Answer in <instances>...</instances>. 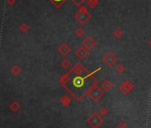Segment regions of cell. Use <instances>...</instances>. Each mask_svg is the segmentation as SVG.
I'll list each match as a JSON object with an SVG mask.
<instances>
[{
	"instance_id": "1",
	"label": "cell",
	"mask_w": 151,
	"mask_h": 128,
	"mask_svg": "<svg viewBox=\"0 0 151 128\" xmlns=\"http://www.w3.org/2000/svg\"><path fill=\"white\" fill-rule=\"evenodd\" d=\"M87 94L93 102H98L105 95V93L98 85H93L88 90Z\"/></svg>"
},
{
	"instance_id": "2",
	"label": "cell",
	"mask_w": 151,
	"mask_h": 128,
	"mask_svg": "<svg viewBox=\"0 0 151 128\" xmlns=\"http://www.w3.org/2000/svg\"><path fill=\"white\" fill-rule=\"evenodd\" d=\"M86 121L92 128H99L103 124V117L97 112H93L88 117Z\"/></svg>"
},
{
	"instance_id": "3",
	"label": "cell",
	"mask_w": 151,
	"mask_h": 128,
	"mask_svg": "<svg viewBox=\"0 0 151 128\" xmlns=\"http://www.w3.org/2000/svg\"><path fill=\"white\" fill-rule=\"evenodd\" d=\"M132 89H133V85L130 81H124V83H122L119 85V91L124 95L131 93Z\"/></svg>"
},
{
	"instance_id": "4",
	"label": "cell",
	"mask_w": 151,
	"mask_h": 128,
	"mask_svg": "<svg viewBox=\"0 0 151 128\" xmlns=\"http://www.w3.org/2000/svg\"><path fill=\"white\" fill-rule=\"evenodd\" d=\"M103 61H105V63L108 66L110 67V66H113L115 64V62L116 61V57L112 53H108L105 56L104 58H103Z\"/></svg>"
},
{
	"instance_id": "5",
	"label": "cell",
	"mask_w": 151,
	"mask_h": 128,
	"mask_svg": "<svg viewBox=\"0 0 151 128\" xmlns=\"http://www.w3.org/2000/svg\"><path fill=\"white\" fill-rule=\"evenodd\" d=\"M100 86H101V89L104 91V92H109L112 90L113 88V84L111 83L109 80H104L101 84H100Z\"/></svg>"
},
{
	"instance_id": "6",
	"label": "cell",
	"mask_w": 151,
	"mask_h": 128,
	"mask_svg": "<svg viewBox=\"0 0 151 128\" xmlns=\"http://www.w3.org/2000/svg\"><path fill=\"white\" fill-rule=\"evenodd\" d=\"M71 102H72V100H71V98L69 97V95L67 94H64V95H62L61 97V103L62 104V106H64V107H69Z\"/></svg>"
},
{
	"instance_id": "7",
	"label": "cell",
	"mask_w": 151,
	"mask_h": 128,
	"mask_svg": "<svg viewBox=\"0 0 151 128\" xmlns=\"http://www.w3.org/2000/svg\"><path fill=\"white\" fill-rule=\"evenodd\" d=\"M84 45L86 46V48H88V49H90V48H92V46L95 45V41L92 38V37H87L84 41Z\"/></svg>"
},
{
	"instance_id": "8",
	"label": "cell",
	"mask_w": 151,
	"mask_h": 128,
	"mask_svg": "<svg viewBox=\"0 0 151 128\" xmlns=\"http://www.w3.org/2000/svg\"><path fill=\"white\" fill-rule=\"evenodd\" d=\"M76 55L79 59H84L87 55V52L84 48H79V49H77V51L76 52Z\"/></svg>"
},
{
	"instance_id": "9",
	"label": "cell",
	"mask_w": 151,
	"mask_h": 128,
	"mask_svg": "<svg viewBox=\"0 0 151 128\" xmlns=\"http://www.w3.org/2000/svg\"><path fill=\"white\" fill-rule=\"evenodd\" d=\"M98 113H99L100 116H101L102 117H104L105 116L108 115V109L106 107H101V108L99 109Z\"/></svg>"
},
{
	"instance_id": "10",
	"label": "cell",
	"mask_w": 151,
	"mask_h": 128,
	"mask_svg": "<svg viewBox=\"0 0 151 128\" xmlns=\"http://www.w3.org/2000/svg\"><path fill=\"white\" fill-rule=\"evenodd\" d=\"M10 109L13 110V111H18L20 109V104L17 102V101H13L11 104H10Z\"/></svg>"
},
{
	"instance_id": "11",
	"label": "cell",
	"mask_w": 151,
	"mask_h": 128,
	"mask_svg": "<svg viewBox=\"0 0 151 128\" xmlns=\"http://www.w3.org/2000/svg\"><path fill=\"white\" fill-rule=\"evenodd\" d=\"M116 128H129V125L124 122H120L116 126Z\"/></svg>"
},
{
	"instance_id": "12",
	"label": "cell",
	"mask_w": 151,
	"mask_h": 128,
	"mask_svg": "<svg viewBox=\"0 0 151 128\" xmlns=\"http://www.w3.org/2000/svg\"><path fill=\"white\" fill-rule=\"evenodd\" d=\"M60 51H61L63 54H66V53H69V48H68L66 45H65V46L63 45L62 47H61V48H60Z\"/></svg>"
},
{
	"instance_id": "13",
	"label": "cell",
	"mask_w": 151,
	"mask_h": 128,
	"mask_svg": "<svg viewBox=\"0 0 151 128\" xmlns=\"http://www.w3.org/2000/svg\"><path fill=\"white\" fill-rule=\"evenodd\" d=\"M124 67L121 66V65H120V66H118V67L116 68V71L118 72V73H122V72L124 71Z\"/></svg>"
},
{
	"instance_id": "14",
	"label": "cell",
	"mask_w": 151,
	"mask_h": 128,
	"mask_svg": "<svg viewBox=\"0 0 151 128\" xmlns=\"http://www.w3.org/2000/svg\"><path fill=\"white\" fill-rule=\"evenodd\" d=\"M62 66L63 67H65V68H68L69 66V62H68V61H64L62 63Z\"/></svg>"
}]
</instances>
